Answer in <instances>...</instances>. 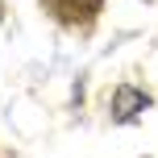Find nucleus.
Here are the masks:
<instances>
[{"instance_id": "obj_1", "label": "nucleus", "mask_w": 158, "mask_h": 158, "mask_svg": "<svg viewBox=\"0 0 158 158\" xmlns=\"http://www.w3.org/2000/svg\"><path fill=\"white\" fill-rule=\"evenodd\" d=\"M146 108H150V96H146L142 87L121 83L117 92H112V117H117V121H133L137 112H146Z\"/></svg>"}, {"instance_id": "obj_2", "label": "nucleus", "mask_w": 158, "mask_h": 158, "mask_svg": "<svg viewBox=\"0 0 158 158\" xmlns=\"http://www.w3.org/2000/svg\"><path fill=\"white\" fill-rule=\"evenodd\" d=\"M100 4L104 0H54V13H58V21H67V25H87V21H96Z\"/></svg>"}]
</instances>
